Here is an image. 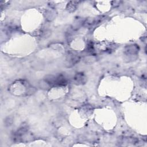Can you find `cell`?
Segmentation results:
<instances>
[{
	"label": "cell",
	"instance_id": "cell-1",
	"mask_svg": "<svg viewBox=\"0 0 147 147\" xmlns=\"http://www.w3.org/2000/svg\"><path fill=\"white\" fill-rule=\"evenodd\" d=\"M50 80H47V82L48 83L51 84H55V85H62L64 84L65 83V80H64V78L60 75L53 76H51L50 78H48Z\"/></svg>",
	"mask_w": 147,
	"mask_h": 147
}]
</instances>
